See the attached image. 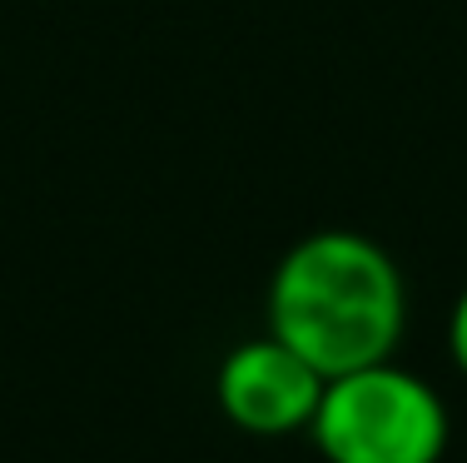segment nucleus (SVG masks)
<instances>
[{"instance_id": "obj_1", "label": "nucleus", "mask_w": 467, "mask_h": 463, "mask_svg": "<svg viewBox=\"0 0 467 463\" xmlns=\"http://www.w3.org/2000/svg\"><path fill=\"white\" fill-rule=\"evenodd\" d=\"M403 274L393 255L353 229H318L279 259L269 284V334L324 379L393 359L403 339Z\"/></svg>"}, {"instance_id": "obj_2", "label": "nucleus", "mask_w": 467, "mask_h": 463, "mask_svg": "<svg viewBox=\"0 0 467 463\" xmlns=\"http://www.w3.org/2000/svg\"><path fill=\"white\" fill-rule=\"evenodd\" d=\"M308 428L328 463H438L448 448L442 399L393 359L328 379Z\"/></svg>"}, {"instance_id": "obj_3", "label": "nucleus", "mask_w": 467, "mask_h": 463, "mask_svg": "<svg viewBox=\"0 0 467 463\" xmlns=\"http://www.w3.org/2000/svg\"><path fill=\"white\" fill-rule=\"evenodd\" d=\"M324 384L328 379L304 354H294L284 339L264 334V339L239 344L219 363L214 399L234 428L259 434V438H279L314 424Z\"/></svg>"}, {"instance_id": "obj_4", "label": "nucleus", "mask_w": 467, "mask_h": 463, "mask_svg": "<svg viewBox=\"0 0 467 463\" xmlns=\"http://www.w3.org/2000/svg\"><path fill=\"white\" fill-rule=\"evenodd\" d=\"M448 349H452V363L467 374V289L458 294L452 304V324H448Z\"/></svg>"}]
</instances>
